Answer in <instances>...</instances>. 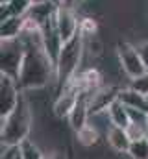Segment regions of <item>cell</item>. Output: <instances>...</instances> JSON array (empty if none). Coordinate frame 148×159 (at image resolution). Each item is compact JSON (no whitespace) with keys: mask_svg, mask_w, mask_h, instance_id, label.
<instances>
[{"mask_svg":"<svg viewBox=\"0 0 148 159\" xmlns=\"http://www.w3.org/2000/svg\"><path fill=\"white\" fill-rule=\"evenodd\" d=\"M106 143L111 146V150H115L117 154H128L132 139H130V135H128V131L124 128L109 126L106 129Z\"/></svg>","mask_w":148,"mask_h":159,"instance_id":"9c48e42d","label":"cell"},{"mask_svg":"<svg viewBox=\"0 0 148 159\" xmlns=\"http://www.w3.org/2000/svg\"><path fill=\"white\" fill-rule=\"evenodd\" d=\"M108 113V119H109L111 126H117V128H128L130 126V111H128V107L120 102V100H117V102H113L109 106V109L106 111Z\"/></svg>","mask_w":148,"mask_h":159,"instance_id":"30bf717a","label":"cell"},{"mask_svg":"<svg viewBox=\"0 0 148 159\" xmlns=\"http://www.w3.org/2000/svg\"><path fill=\"white\" fill-rule=\"evenodd\" d=\"M21 37L26 44L24 59L17 80L21 91H37L46 87L48 81H56V67L43 48L41 32H22Z\"/></svg>","mask_w":148,"mask_h":159,"instance_id":"6da1fadb","label":"cell"},{"mask_svg":"<svg viewBox=\"0 0 148 159\" xmlns=\"http://www.w3.org/2000/svg\"><path fill=\"white\" fill-rule=\"evenodd\" d=\"M54 19H56V26H58V30H59V34H61L65 43L69 39H72L74 35L80 32V20H78L74 9H71V7L58 6Z\"/></svg>","mask_w":148,"mask_h":159,"instance_id":"ba28073f","label":"cell"},{"mask_svg":"<svg viewBox=\"0 0 148 159\" xmlns=\"http://www.w3.org/2000/svg\"><path fill=\"white\" fill-rule=\"evenodd\" d=\"M146 139H148V128H146Z\"/></svg>","mask_w":148,"mask_h":159,"instance_id":"d4e9b609","label":"cell"},{"mask_svg":"<svg viewBox=\"0 0 148 159\" xmlns=\"http://www.w3.org/2000/svg\"><path fill=\"white\" fill-rule=\"evenodd\" d=\"M118 93L120 89L115 85H102L100 89H96L89 96V115L95 117V115L106 113L111 104L118 100Z\"/></svg>","mask_w":148,"mask_h":159,"instance_id":"52a82bcc","label":"cell"},{"mask_svg":"<svg viewBox=\"0 0 148 159\" xmlns=\"http://www.w3.org/2000/svg\"><path fill=\"white\" fill-rule=\"evenodd\" d=\"M43 159H59V157H58L56 154H44V157Z\"/></svg>","mask_w":148,"mask_h":159,"instance_id":"7402d4cb","label":"cell"},{"mask_svg":"<svg viewBox=\"0 0 148 159\" xmlns=\"http://www.w3.org/2000/svg\"><path fill=\"white\" fill-rule=\"evenodd\" d=\"M83 48H85V37L81 35V32H78L72 39H69L63 44L56 63V89H58L56 94L61 93L67 87V83L80 72L78 67L81 61Z\"/></svg>","mask_w":148,"mask_h":159,"instance_id":"3957f363","label":"cell"},{"mask_svg":"<svg viewBox=\"0 0 148 159\" xmlns=\"http://www.w3.org/2000/svg\"><path fill=\"white\" fill-rule=\"evenodd\" d=\"M19 148H21V157L22 159H43L44 157V154L41 152V148L37 146L32 139L22 141L19 144Z\"/></svg>","mask_w":148,"mask_h":159,"instance_id":"5bb4252c","label":"cell"},{"mask_svg":"<svg viewBox=\"0 0 148 159\" xmlns=\"http://www.w3.org/2000/svg\"><path fill=\"white\" fill-rule=\"evenodd\" d=\"M19 152H21L19 146H7V144H2V156H0V159H17L19 157Z\"/></svg>","mask_w":148,"mask_h":159,"instance_id":"d6986e66","label":"cell"},{"mask_svg":"<svg viewBox=\"0 0 148 159\" xmlns=\"http://www.w3.org/2000/svg\"><path fill=\"white\" fill-rule=\"evenodd\" d=\"M17 159H22V157H21V152H19V157H17Z\"/></svg>","mask_w":148,"mask_h":159,"instance_id":"cb8c5ba5","label":"cell"},{"mask_svg":"<svg viewBox=\"0 0 148 159\" xmlns=\"http://www.w3.org/2000/svg\"><path fill=\"white\" fill-rule=\"evenodd\" d=\"M146 128L148 126H141V124H135V122H130V126L126 128L128 135L132 141H137V139H145L146 137Z\"/></svg>","mask_w":148,"mask_h":159,"instance_id":"e0dca14e","label":"cell"},{"mask_svg":"<svg viewBox=\"0 0 148 159\" xmlns=\"http://www.w3.org/2000/svg\"><path fill=\"white\" fill-rule=\"evenodd\" d=\"M117 59H118L120 69L128 74V78H135V76L148 70L143 57H141L139 48L132 43L122 41V43L117 44Z\"/></svg>","mask_w":148,"mask_h":159,"instance_id":"5b68a950","label":"cell"},{"mask_svg":"<svg viewBox=\"0 0 148 159\" xmlns=\"http://www.w3.org/2000/svg\"><path fill=\"white\" fill-rule=\"evenodd\" d=\"M78 2H81V0H59V6H63V7H71V9H74V7L78 6Z\"/></svg>","mask_w":148,"mask_h":159,"instance_id":"44dd1931","label":"cell"},{"mask_svg":"<svg viewBox=\"0 0 148 159\" xmlns=\"http://www.w3.org/2000/svg\"><path fill=\"white\" fill-rule=\"evenodd\" d=\"M137 48H139L141 57H143V61H145V65H146V69H148V41L139 43V44H137Z\"/></svg>","mask_w":148,"mask_h":159,"instance_id":"ffe728a7","label":"cell"},{"mask_svg":"<svg viewBox=\"0 0 148 159\" xmlns=\"http://www.w3.org/2000/svg\"><path fill=\"white\" fill-rule=\"evenodd\" d=\"M0 120H2V128H0V141H2V144L19 146L22 141L30 139L34 115H32L30 102L24 96V91L21 93V98H19L15 109L7 117H2Z\"/></svg>","mask_w":148,"mask_h":159,"instance_id":"7a4b0ae2","label":"cell"},{"mask_svg":"<svg viewBox=\"0 0 148 159\" xmlns=\"http://www.w3.org/2000/svg\"><path fill=\"white\" fill-rule=\"evenodd\" d=\"M80 32L83 37H93L96 32V22L93 19H81L80 20Z\"/></svg>","mask_w":148,"mask_h":159,"instance_id":"ac0fdd59","label":"cell"},{"mask_svg":"<svg viewBox=\"0 0 148 159\" xmlns=\"http://www.w3.org/2000/svg\"><path fill=\"white\" fill-rule=\"evenodd\" d=\"M128 87H132L133 91H137L143 96H148V70L139 74V76H135V78H130V85Z\"/></svg>","mask_w":148,"mask_h":159,"instance_id":"2e32d148","label":"cell"},{"mask_svg":"<svg viewBox=\"0 0 148 159\" xmlns=\"http://www.w3.org/2000/svg\"><path fill=\"white\" fill-rule=\"evenodd\" d=\"M32 4H43V2H48V0H30Z\"/></svg>","mask_w":148,"mask_h":159,"instance_id":"603a6c76","label":"cell"},{"mask_svg":"<svg viewBox=\"0 0 148 159\" xmlns=\"http://www.w3.org/2000/svg\"><path fill=\"white\" fill-rule=\"evenodd\" d=\"M24 52H26V44L22 37L2 39L0 43V74H7L11 78L19 80Z\"/></svg>","mask_w":148,"mask_h":159,"instance_id":"277c9868","label":"cell"},{"mask_svg":"<svg viewBox=\"0 0 148 159\" xmlns=\"http://www.w3.org/2000/svg\"><path fill=\"white\" fill-rule=\"evenodd\" d=\"M128 156L132 159H148V139H137V141H132L130 144V150H128Z\"/></svg>","mask_w":148,"mask_h":159,"instance_id":"9a60e30c","label":"cell"},{"mask_svg":"<svg viewBox=\"0 0 148 159\" xmlns=\"http://www.w3.org/2000/svg\"><path fill=\"white\" fill-rule=\"evenodd\" d=\"M22 30H24V15L22 17L13 15V17H7L2 20L0 35H2V39H15V37H21Z\"/></svg>","mask_w":148,"mask_h":159,"instance_id":"7c38bea8","label":"cell"},{"mask_svg":"<svg viewBox=\"0 0 148 159\" xmlns=\"http://www.w3.org/2000/svg\"><path fill=\"white\" fill-rule=\"evenodd\" d=\"M98 139H100V133H98V128H96L93 122H89L87 126H83L81 129L76 131V141H78L81 146H85V148L95 146V144L98 143Z\"/></svg>","mask_w":148,"mask_h":159,"instance_id":"4fadbf2b","label":"cell"},{"mask_svg":"<svg viewBox=\"0 0 148 159\" xmlns=\"http://www.w3.org/2000/svg\"><path fill=\"white\" fill-rule=\"evenodd\" d=\"M58 2H59V0H58Z\"/></svg>","mask_w":148,"mask_h":159,"instance_id":"484cf974","label":"cell"},{"mask_svg":"<svg viewBox=\"0 0 148 159\" xmlns=\"http://www.w3.org/2000/svg\"><path fill=\"white\" fill-rule=\"evenodd\" d=\"M21 93L22 91H21L17 80L7 74H0V119L7 117L15 109V106L21 98Z\"/></svg>","mask_w":148,"mask_h":159,"instance_id":"8992f818","label":"cell"},{"mask_svg":"<svg viewBox=\"0 0 148 159\" xmlns=\"http://www.w3.org/2000/svg\"><path fill=\"white\" fill-rule=\"evenodd\" d=\"M118 100L126 106V107H133V109H143L148 111V96L139 94L137 91H133L132 87H124L118 93Z\"/></svg>","mask_w":148,"mask_h":159,"instance_id":"8fae6325","label":"cell"}]
</instances>
